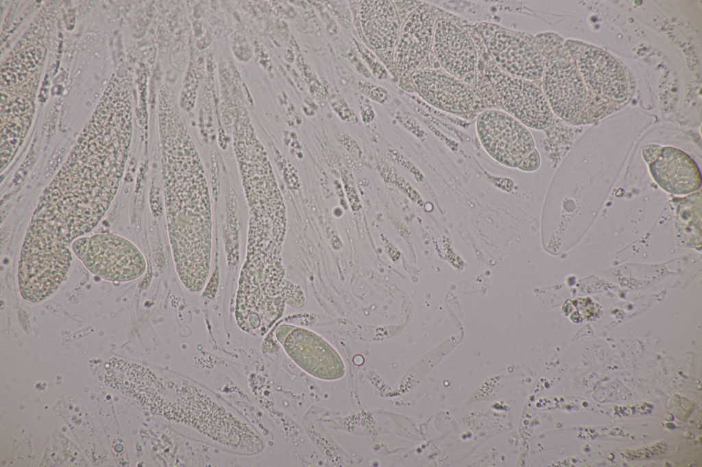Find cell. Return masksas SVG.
I'll return each instance as SVG.
<instances>
[{
  "label": "cell",
  "instance_id": "1",
  "mask_svg": "<svg viewBox=\"0 0 702 467\" xmlns=\"http://www.w3.org/2000/svg\"><path fill=\"white\" fill-rule=\"evenodd\" d=\"M131 134L130 116L96 108L33 212L23 240L32 254L56 264L73 260L72 243L97 225L118 191Z\"/></svg>",
  "mask_w": 702,
  "mask_h": 467
},
{
  "label": "cell",
  "instance_id": "2",
  "mask_svg": "<svg viewBox=\"0 0 702 467\" xmlns=\"http://www.w3.org/2000/svg\"><path fill=\"white\" fill-rule=\"evenodd\" d=\"M165 155L167 223L175 268L184 288L193 292L208 279L212 244V218L206 181L195 155L184 160L176 153Z\"/></svg>",
  "mask_w": 702,
  "mask_h": 467
},
{
  "label": "cell",
  "instance_id": "3",
  "mask_svg": "<svg viewBox=\"0 0 702 467\" xmlns=\"http://www.w3.org/2000/svg\"><path fill=\"white\" fill-rule=\"evenodd\" d=\"M71 250L90 273L109 281H130L141 277L146 269L140 250L116 234L80 237L72 243Z\"/></svg>",
  "mask_w": 702,
  "mask_h": 467
},
{
  "label": "cell",
  "instance_id": "4",
  "mask_svg": "<svg viewBox=\"0 0 702 467\" xmlns=\"http://www.w3.org/2000/svg\"><path fill=\"white\" fill-rule=\"evenodd\" d=\"M476 131L487 153L507 167L518 168L535 149L528 128L503 111L487 110L481 112L477 117Z\"/></svg>",
  "mask_w": 702,
  "mask_h": 467
},
{
  "label": "cell",
  "instance_id": "5",
  "mask_svg": "<svg viewBox=\"0 0 702 467\" xmlns=\"http://www.w3.org/2000/svg\"><path fill=\"white\" fill-rule=\"evenodd\" d=\"M487 75L507 113L527 128L544 129L550 125L553 113L543 90L537 86L498 67L491 68Z\"/></svg>",
  "mask_w": 702,
  "mask_h": 467
},
{
  "label": "cell",
  "instance_id": "6",
  "mask_svg": "<svg viewBox=\"0 0 702 467\" xmlns=\"http://www.w3.org/2000/svg\"><path fill=\"white\" fill-rule=\"evenodd\" d=\"M543 92L554 112L566 121L573 119L585 99V85L576 66L566 60L551 64L543 75Z\"/></svg>",
  "mask_w": 702,
  "mask_h": 467
},
{
  "label": "cell",
  "instance_id": "7",
  "mask_svg": "<svg viewBox=\"0 0 702 467\" xmlns=\"http://www.w3.org/2000/svg\"><path fill=\"white\" fill-rule=\"evenodd\" d=\"M497 67L512 76L526 80L543 77L544 61L533 45L505 31H497L487 42Z\"/></svg>",
  "mask_w": 702,
  "mask_h": 467
},
{
  "label": "cell",
  "instance_id": "8",
  "mask_svg": "<svg viewBox=\"0 0 702 467\" xmlns=\"http://www.w3.org/2000/svg\"><path fill=\"white\" fill-rule=\"evenodd\" d=\"M422 97L437 108L453 114L470 111L475 97L470 87L444 70L428 69L413 76Z\"/></svg>",
  "mask_w": 702,
  "mask_h": 467
},
{
  "label": "cell",
  "instance_id": "9",
  "mask_svg": "<svg viewBox=\"0 0 702 467\" xmlns=\"http://www.w3.org/2000/svg\"><path fill=\"white\" fill-rule=\"evenodd\" d=\"M433 47L448 73L461 79L475 71L477 57L474 44L468 33L453 22L441 19L435 23Z\"/></svg>",
  "mask_w": 702,
  "mask_h": 467
},
{
  "label": "cell",
  "instance_id": "10",
  "mask_svg": "<svg viewBox=\"0 0 702 467\" xmlns=\"http://www.w3.org/2000/svg\"><path fill=\"white\" fill-rule=\"evenodd\" d=\"M577 65L584 83L594 92L615 101L626 99L627 84L624 73L607 53L589 47L581 55Z\"/></svg>",
  "mask_w": 702,
  "mask_h": 467
},
{
  "label": "cell",
  "instance_id": "11",
  "mask_svg": "<svg viewBox=\"0 0 702 467\" xmlns=\"http://www.w3.org/2000/svg\"><path fill=\"white\" fill-rule=\"evenodd\" d=\"M649 167L653 179L668 193L687 194L701 187V175L697 164L678 149L662 147Z\"/></svg>",
  "mask_w": 702,
  "mask_h": 467
},
{
  "label": "cell",
  "instance_id": "12",
  "mask_svg": "<svg viewBox=\"0 0 702 467\" xmlns=\"http://www.w3.org/2000/svg\"><path fill=\"white\" fill-rule=\"evenodd\" d=\"M434 20L426 10H420L411 18L408 25V64L415 68L426 55L434 35Z\"/></svg>",
  "mask_w": 702,
  "mask_h": 467
},
{
  "label": "cell",
  "instance_id": "13",
  "mask_svg": "<svg viewBox=\"0 0 702 467\" xmlns=\"http://www.w3.org/2000/svg\"><path fill=\"white\" fill-rule=\"evenodd\" d=\"M359 87L366 95L376 101L382 103L387 98V92L382 87L367 83H361Z\"/></svg>",
  "mask_w": 702,
  "mask_h": 467
},
{
  "label": "cell",
  "instance_id": "14",
  "mask_svg": "<svg viewBox=\"0 0 702 467\" xmlns=\"http://www.w3.org/2000/svg\"><path fill=\"white\" fill-rule=\"evenodd\" d=\"M540 165V156L536 149L527 155L520 164L518 169L525 172L537 170Z\"/></svg>",
  "mask_w": 702,
  "mask_h": 467
},
{
  "label": "cell",
  "instance_id": "15",
  "mask_svg": "<svg viewBox=\"0 0 702 467\" xmlns=\"http://www.w3.org/2000/svg\"><path fill=\"white\" fill-rule=\"evenodd\" d=\"M662 147L656 144H649L644 147L642 151L645 162L649 164L658 156Z\"/></svg>",
  "mask_w": 702,
  "mask_h": 467
},
{
  "label": "cell",
  "instance_id": "16",
  "mask_svg": "<svg viewBox=\"0 0 702 467\" xmlns=\"http://www.w3.org/2000/svg\"><path fill=\"white\" fill-rule=\"evenodd\" d=\"M361 116H363V119L365 122L370 123L374 118V112L371 108L367 107L366 109L361 112Z\"/></svg>",
  "mask_w": 702,
  "mask_h": 467
}]
</instances>
